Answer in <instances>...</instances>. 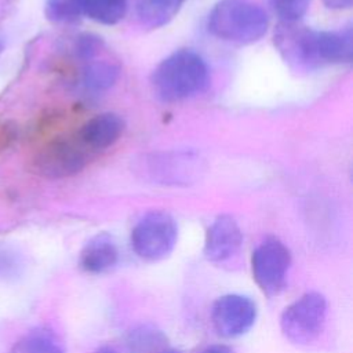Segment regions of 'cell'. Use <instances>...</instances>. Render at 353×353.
<instances>
[{"mask_svg": "<svg viewBox=\"0 0 353 353\" xmlns=\"http://www.w3.org/2000/svg\"><path fill=\"white\" fill-rule=\"evenodd\" d=\"M164 353H182V352H179V350H172V349H167Z\"/></svg>", "mask_w": 353, "mask_h": 353, "instance_id": "cell-23", "label": "cell"}, {"mask_svg": "<svg viewBox=\"0 0 353 353\" xmlns=\"http://www.w3.org/2000/svg\"><path fill=\"white\" fill-rule=\"evenodd\" d=\"M270 3L284 23L298 22L310 6V0H270Z\"/></svg>", "mask_w": 353, "mask_h": 353, "instance_id": "cell-17", "label": "cell"}, {"mask_svg": "<svg viewBox=\"0 0 353 353\" xmlns=\"http://www.w3.org/2000/svg\"><path fill=\"white\" fill-rule=\"evenodd\" d=\"M124 131V120L116 113H101L87 120L76 138L88 150H102L120 139Z\"/></svg>", "mask_w": 353, "mask_h": 353, "instance_id": "cell-10", "label": "cell"}, {"mask_svg": "<svg viewBox=\"0 0 353 353\" xmlns=\"http://www.w3.org/2000/svg\"><path fill=\"white\" fill-rule=\"evenodd\" d=\"M94 353H119V352L112 346H101Z\"/></svg>", "mask_w": 353, "mask_h": 353, "instance_id": "cell-22", "label": "cell"}, {"mask_svg": "<svg viewBox=\"0 0 353 353\" xmlns=\"http://www.w3.org/2000/svg\"><path fill=\"white\" fill-rule=\"evenodd\" d=\"M241 243L243 233L237 221L230 215H219L207 229L204 255L210 262L223 263L239 252Z\"/></svg>", "mask_w": 353, "mask_h": 353, "instance_id": "cell-9", "label": "cell"}, {"mask_svg": "<svg viewBox=\"0 0 353 353\" xmlns=\"http://www.w3.org/2000/svg\"><path fill=\"white\" fill-rule=\"evenodd\" d=\"M88 153L77 138H54L32 153L29 168L50 179L72 176L84 168Z\"/></svg>", "mask_w": 353, "mask_h": 353, "instance_id": "cell-4", "label": "cell"}, {"mask_svg": "<svg viewBox=\"0 0 353 353\" xmlns=\"http://www.w3.org/2000/svg\"><path fill=\"white\" fill-rule=\"evenodd\" d=\"M327 317V299L310 291L284 309L280 317L283 335L292 343L309 345L321 334Z\"/></svg>", "mask_w": 353, "mask_h": 353, "instance_id": "cell-5", "label": "cell"}, {"mask_svg": "<svg viewBox=\"0 0 353 353\" xmlns=\"http://www.w3.org/2000/svg\"><path fill=\"white\" fill-rule=\"evenodd\" d=\"M178 237L175 219L165 211H150L145 214L131 232V245L135 254L150 262L168 256Z\"/></svg>", "mask_w": 353, "mask_h": 353, "instance_id": "cell-6", "label": "cell"}, {"mask_svg": "<svg viewBox=\"0 0 353 353\" xmlns=\"http://www.w3.org/2000/svg\"><path fill=\"white\" fill-rule=\"evenodd\" d=\"M152 85L160 99L179 102L208 88L210 70L197 52L179 50L157 65L152 76Z\"/></svg>", "mask_w": 353, "mask_h": 353, "instance_id": "cell-2", "label": "cell"}, {"mask_svg": "<svg viewBox=\"0 0 353 353\" xmlns=\"http://www.w3.org/2000/svg\"><path fill=\"white\" fill-rule=\"evenodd\" d=\"M10 353H65L59 338L46 327H39L22 335Z\"/></svg>", "mask_w": 353, "mask_h": 353, "instance_id": "cell-15", "label": "cell"}, {"mask_svg": "<svg viewBox=\"0 0 353 353\" xmlns=\"http://www.w3.org/2000/svg\"><path fill=\"white\" fill-rule=\"evenodd\" d=\"M200 353H234V352L226 345H211L203 349Z\"/></svg>", "mask_w": 353, "mask_h": 353, "instance_id": "cell-21", "label": "cell"}, {"mask_svg": "<svg viewBox=\"0 0 353 353\" xmlns=\"http://www.w3.org/2000/svg\"><path fill=\"white\" fill-rule=\"evenodd\" d=\"M167 336L153 324H139L134 327L125 338L127 353H164Z\"/></svg>", "mask_w": 353, "mask_h": 353, "instance_id": "cell-13", "label": "cell"}, {"mask_svg": "<svg viewBox=\"0 0 353 353\" xmlns=\"http://www.w3.org/2000/svg\"><path fill=\"white\" fill-rule=\"evenodd\" d=\"M256 319L255 302L240 294L219 296L211 309V323L218 335L237 338L250 331Z\"/></svg>", "mask_w": 353, "mask_h": 353, "instance_id": "cell-8", "label": "cell"}, {"mask_svg": "<svg viewBox=\"0 0 353 353\" xmlns=\"http://www.w3.org/2000/svg\"><path fill=\"white\" fill-rule=\"evenodd\" d=\"M268 15L248 0H221L208 15V30L212 36L232 43L250 44L268 30Z\"/></svg>", "mask_w": 353, "mask_h": 353, "instance_id": "cell-3", "label": "cell"}, {"mask_svg": "<svg viewBox=\"0 0 353 353\" xmlns=\"http://www.w3.org/2000/svg\"><path fill=\"white\" fill-rule=\"evenodd\" d=\"M120 252L116 241L108 233H99L90 239L80 251V268L91 274L109 272L119 262Z\"/></svg>", "mask_w": 353, "mask_h": 353, "instance_id": "cell-11", "label": "cell"}, {"mask_svg": "<svg viewBox=\"0 0 353 353\" xmlns=\"http://www.w3.org/2000/svg\"><path fill=\"white\" fill-rule=\"evenodd\" d=\"M274 39L283 58L298 69L310 70L352 59L350 29L330 32L283 23Z\"/></svg>", "mask_w": 353, "mask_h": 353, "instance_id": "cell-1", "label": "cell"}, {"mask_svg": "<svg viewBox=\"0 0 353 353\" xmlns=\"http://www.w3.org/2000/svg\"><path fill=\"white\" fill-rule=\"evenodd\" d=\"M80 15L102 25L119 23L128 8V0H76Z\"/></svg>", "mask_w": 353, "mask_h": 353, "instance_id": "cell-14", "label": "cell"}, {"mask_svg": "<svg viewBox=\"0 0 353 353\" xmlns=\"http://www.w3.org/2000/svg\"><path fill=\"white\" fill-rule=\"evenodd\" d=\"M290 268L291 252L276 237L263 240L251 255L252 277L259 290L268 296H274L284 290Z\"/></svg>", "mask_w": 353, "mask_h": 353, "instance_id": "cell-7", "label": "cell"}, {"mask_svg": "<svg viewBox=\"0 0 353 353\" xmlns=\"http://www.w3.org/2000/svg\"><path fill=\"white\" fill-rule=\"evenodd\" d=\"M185 0H137V15L142 25L157 29L172 21Z\"/></svg>", "mask_w": 353, "mask_h": 353, "instance_id": "cell-12", "label": "cell"}, {"mask_svg": "<svg viewBox=\"0 0 353 353\" xmlns=\"http://www.w3.org/2000/svg\"><path fill=\"white\" fill-rule=\"evenodd\" d=\"M3 50V41H1V39H0V51Z\"/></svg>", "mask_w": 353, "mask_h": 353, "instance_id": "cell-24", "label": "cell"}, {"mask_svg": "<svg viewBox=\"0 0 353 353\" xmlns=\"http://www.w3.org/2000/svg\"><path fill=\"white\" fill-rule=\"evenodd\" d=\"M323 1L328 8H332V10H346V8H350L353 3V0H323Z\"/></svg>", "mask_w": 353, "mask_h": 353, "instance_id": "cell-20", "label": "cell"}, {"mask_svg": "<svg viewBox=\"0 0 353 353\" xmlns=\"http://www.w3.org/2000/svg\"><path fill=\"white\" fill-rule=\"evenodd\" d=\"M18 131L11 121H0V152L8 149L17 139Z\"/></svg>", "mask_w": 353, "mask_h": 353, "instance_id": "cell-19", "label": "cell"}, {"mask_svg": "<svg viewBox=\"0 0 353 353\" xmlns=\"http://www.w3.org/2000/svg\"><path fill=\"white\" fill-rule=\"evenodd\" d=\"M46 11L48 18L58 22H68L80 17L76 0H46Z\"/></svg>", "mask_w": 353, "mask_h": 353, "instance_id": "cell-18", "label": "cell"}, {"mask_svg": "<svg viewBox=\"0 0 353 353\" xmlns=\"http://www.w3.org/2000/svg\"><path fill=\"white\" fill-rule=\"evenodd\" d=\"M98 52L85 58L90 63H87L84 69V83L92 91H103L109 88L119 76V66L114 62L109 59H95Z\"/></svg>", "mask_w": 353, "mask_h": 353, "instance_id": "cell-16", "label": "cell"}]
</instances>
